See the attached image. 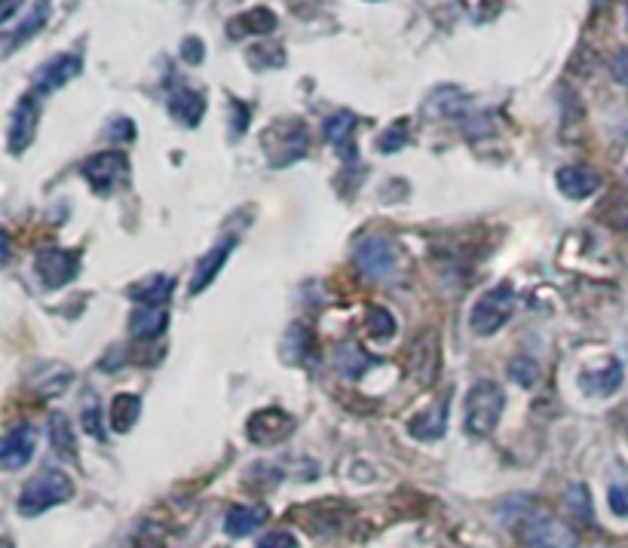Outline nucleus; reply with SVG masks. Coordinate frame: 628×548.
Here are the masks:
<instances>
[{"mask_svg": "<svg viewBox=\"0 0 628 548\" xmlns=\"http://www.w3.org/2000/svg\"><path fill=\"white\" fill-rule=\"evenodd\" d=\"M619 386H622V365H619L616 359L607 362L601 371H589V374L583 377V389H586L589 395H598V398L613 395Z\"/></svg>", "mask_w": 628, "mask_h": 548, "instance_id": "23", "label": "nucleus"}, {"mask_svg": "<svg viewBox=\"0 0 628 548\" xmlns=\"http://www.w3.org/2000/svg\"><path fill=\"white\" fill-rule=\"evenodd\" d=\"M80 68H83V62H80L77 53H62V56H56V59H50V62H43V65L34 71V89H37L40 95L56 92V89H62L65 83H71V80L80 74Z\"/></svg>", "mask_w": 628, "mask_h": 548, "instance_id": "11", "label": "nucleus"}, {"mask_svg": "<svg viewBox=\"0 0 628 548\" xmlns=\"http://www.w3.org/2000/svg\"><path fill=\"white\" fill-rule=\"evenodd\" d=\"M4 548H13V545H10V539H7V542H4Z\"/></svg>", "mask_w": 628, "mask_h": 548, "instance_id": "41", "label": "nucleus"}, {"mask_svg": "<svg viewBox=\"0 0 628 548\" xmlns=\"http://www.w3.org/2000/svg\"><path fill=\"white\" fill-rule=\"evenodd\" d=\"M233 245H236V236H224L221 242H215L209 252L197 261V267H193V279H190V294L206 291L218 279L221 267L227 264V258L233 252Z\"/></svg>", "mask_w": 628, "mask_h": 548, "instance_id": "12", "label": "nucleus"}, {"mask_svg": "<svg viewBox=\"0 0 628 548\" xmlns=\"http://www.w3.org/2000/svg\"><path fill=\"white\" fill-rule=\"evenodd\" d=\"M273 28H276V16H273L267 7H255V10H249V13H243V16H236V19L227 25V31H230L233 40H239V37H264V34H270Z\"/></svg>", "mask_w": 628, "mask_h": 548, "instance_id": "20", "label": "nucleus"}, {"mask_svg": "<svg viewBox=\"0 0 628 548\" xmlns=\"http://www.w3.org/2000/svg\"><path fill=\"white\" fill-rule=\"evenodd\" d=\"M37 120H40V111L34 98H19V105L10 117V154L28 151L37 132Z\"/></svg>", "mask_w": 628, "mask_h": 548, "instance_id": "13", "label": "nucleus"}, {"mask_svg": "<svg viewBox=\"0 0 628 548\" xmlns=\"http://www.w3.org/2000/svg\"><path fill=\"white\" fill-rule=\"evenodd\" d=\"M50 444L53 451L62 457V460H74L77 457V441H74V429H71V420L65 414H50Z\"/></svg>", "mask_w": 628, "mask_h": 548, "instance_id": "24", "label": "nucleus"}, {"mask_svg": "<svg viewBox=\"0 0 628 548\" xmlns=\"http://www.w3.org/2000/svg\"><path fill=\"white\" fill-rule=\"evenodd\" d=\"M230 114H233V120H230V135L239 138V135L246 132L249 120H252V111H249V105L239 102V98H230Z\"/></svg>", "mask_w": 628, "mask_h": 548, "instance_id": "32", "label": "nucleus"}, {"mask_svg": "<svg viewBox=\"0 0 628 548\" xmlns=\"http://www.w3.org/2000/svg\"><path fill=\"white\" fill-rule=\"evenodd\" d=\"M610 512L616 518H628V481L610 487Z\"/></svg>", "mask_w": 628, "mask_h": 548, "instance_id": "33", "label": "nucleus"}, {"mask_svg": "<svg viewBox=\"0 0 628 548\" xmlns=\"http://www.w3.org/2000/svg\"><path fill=\"white\" fill-rule=\"evenodd\" d=\"M518 536L534 548H576L579 542L570 524L537 509H527L524 515H518Z\"/></svg>", "mask_w": 628, "mask_h": 548, "instance_id": "3", "label": "nucleus"}, {"mask_svg": "<svg viewBox=\"0 0 628 548\" xmlns=\"http://www.w3.org/2000/svg\"><path fill=\"white\" fill-rule=\"evenodd\" d=\"M270 509L267 506H233L224 518V530L236 539L252 536L261 524H267Z\"/></svg>", "mask_w": 628, "mask_h": 548, "instance_id": "18", "label": "nucleus"}, {"mask_svg": "<svg viewBox=\"0 0 628 548\" xmlns=\"http://www.w3.org/2000/svg\"><path fill=\"white\" fill-rule=\"evenodd\" d=\"M567 509L579 518V521H586V524H595V512H592V493L589 487L583 484H573L567 490Z\"/></svg>", "mask_w": 628, "mask_h": 548, "instance_id": "28", "label": "nucleus"}, {"mask_svg": "<svg viewBox=\"0 0 628 548\" xmlns=\"http://www.w3.org/2000/svg\"><path fill=\"white\" fill-rule=\"evenodd\" d=\"M22 4H25V0H0V22H10L19 13Z\"/></svg>", "mask_w": 628, "mask_h": 548, "instance_id": "40", "label": "nucleus"}, {"mask_svg": "<svg viewBox=\"0 0 628 548\" xmlns=\"http://www.w3.org/2000/svg\"><path fill=\"white\" fill-rule=\"evenodd\" d=\"M506 408V395L494 380H478L469 392H466V408H463V426L469 435L485 438L500 426Z\"/></svg>", "mask_w": 628, "mask_h": 548, "instance_id": "1", "label": "nucleus"}, {"mask_svg": "<svg viewBox=\"0 0 628 548\" xmlns=\"http://www.w3.org/2000/svg\"><path fill=\"white\" fill-rule=\"evenodd\" d=\"M172 291H175V279L160 273V276H151V279H141L126 294L132 297V301H138L141 307H166Z\"/></svg>", "mask_w": 628, "mask_h": 548, "instance_id": "17", "label": "nucleus"}, {"mask_svg": "<svg viewBox=\"0 0 628 548\" xmlns=\"http://www.w3.org/2000/svg\"><path fill=\"white\" fill-rule=\"evenodd\" d=\"M34 444H37V432L31 423H16L13 429H7L4 441H0V463H4L7 472L25 469V463H31L34 457Z\"/></svg>", "mask_w": 628, "mask_h": 548, "instance_id": "10", "label": "nucleus"}, {"mask_svg": "<svg viewBox=\"0 0 628 548\" xmlns=\"http://www.w3.org/2000/svg\"><path fill=\"white\" fill-rule=\"evenodd\" d=\"M246 432H249V441H255V444H264V447L279 444L295 432V417L279 411V408H264V411L252 414Z\"/></svg>", "mask_w": 628, "mask_h": 548, "instance_id": "9", "label": "nucleus"}, {"mask_svg": "<svg viewBox=\"0 0 628 548\" xmlns=\"http://www.w3.org/2000/svg\"><path fill=\"white\" fill-rule=\"evenodd\" d=\"M34 270L46 288L56 291V288H65L80 273V258H77V252H68V248L43 245L34 258Z\"/></svg>", "mask_w": 628, "mask_h": 548, "instance_id": "7", "label": "nucleus"}, {"mask_svg": "<svg viewBox=\"0 0 628 548\" xmlns=\"http://www.w3.org/2000/svg\"><path fill=\"white\" fill-rule=\"evenodd\" d=\"M512 313H515V291L512 285L503 282L478 297V304L469 313V328L478 337H491L512 319Z\"/></svg>", "mask_w": 628, "mask_h": 548, "instance_id": "4", "label": "nucleus"}, {"mask_svg": "<svg viewBox=\"0 0 628 548\" xmlns=\"http://www.w3.org/2000/svg\"><path fill=\"white\" fill-rule=\"evenodd\" d=\"M445 429H448V402H436L432 408L411 417V423H408V432L417 441H436L445 435Z\"/></svg>", "mask_w": 628, "mask_h": 548, "instance_id": "16", "label": "nucleus"}, {"mask_svg": "<svg viewBox=\"0 0 628 548\" xmlns=\"http://www.w3.org/2000/svg\"><path fill=\"white\" fill-rule=\"evenodd\" d=\"M353 126H356V117L350 111H341L325 123V138L344 151V144H350V138H353Z\"/></svg>", "mask_w": 628, "mask_h": 548, "instance_id": "27", "label": "nucleus"}, {"mask_svg": "<svg viewBox=\"0 0 628 548\" xmlns=\"http://www.w3.org/2000/svg\"><path fill=\"white\" fill-rule=\"evenodd\" d=\"M267 154L273 166H288L304 157L307 151V129L301 120H282L273 129H267Z\"/></svg>", "mask_w": 628, "mask_h": 548, "instance_id": "6", "label": "nucleus"}, {"mask_svg": "<svg viewBox=\"0 0 628 548\" xmlns=\"http://www.w3.org/2000/svg\"><path fill=\"white\" fill-rule=\"evenodd\" d=\"M138 414H141V398L129 395V392H120L114 398V405H111V426H114V432H129L135 426Z\"/></svg>", "mask_w": 628, "mask_h": 548, "instance_id": "25", "label": "nucleus"}, {"mask_svg": "<svg viewBox=\"0 0 628 548\" xmlns=\"http://www.w3.org/2000/svg\"><path fill=\"white\" fill-rule=\"evenodd\" d=\"M83 429L89 435H99L105 438V429H102V411L99 405H92V398H89V405H83Z\"/></svg>", "mask_w": 628, "mask_h": 548, "instance_id": "36", "label": "nucleus"}, {"mask_svg": "<svg viewBox=\"0 0 628 548\" xmlns=\"http://www.w3.org/2000/svg\"><path fill=\"white\" fill-rule=\"evenodd\" d=\"M258 548H298V539H295V533H288V530H273V533H267L258 542Z\"/></svg>", "mask_w": 628, "mask_h": 548, "instance_id": "37", "label": "nucleus"}, {"mask_svg": "<svg viewBox=\"0 0 628 548\" xmlns=\"http://www.w3.org/2000/svg\"><path fill=\"white\" fill-rule=\"evenodd\" d=\"M365 325H368V334L377 337V340H386V337L396 334V316L390 310H383V307H371Z\"/></svg>", "mask_w": 628, "mask_h": 548, "instance_id": "29", "label": "nucleus"}, {"mask_svg": "<svg viewBox=\"0 0 628 548\" xmlns=\"http://www.w3.org/2000/svg\"><path fill=\"white\" fill-rule=\"evenodd\" d=\"M371 359L368 353H362V346L356 340H344L341 346H337V353H334V368L341 377L347 380H359L365 371H368Z\"/></svg>", "mask_w": 628, "mask_h": 548, "instance_id": "21", "label": "nucleus"}, {"mask_svg": "<svg viewBox=\"0 0 628 548\" xmlns=\"http://www.w3.org/2000/svg\"><path fill=\"white\" fill-rule=\"evenodd\" d=\"M129 175V160L117 151H108V154H92L86 163H83V178L89 181V187L95 193H114Z\"/></svg>", "mask_w": 628, "mask_h": 548, "instance_id": "8", "label": "nucleus"}, {"mask_svg": "<svg viewBox=\"0 0 628 548\" xmlns=\"http://www.w3.org/2000/svg\"><path fill=\"white\" fill-rule=\"evenodd\" d=\"M203 56H206V43H203L200 37H187V40L181 43V59H184L187 65H200Z\"/></svg>", "mask_w": 628, "mask_h": 548, "instance_id": "35", "label": "nucleus"}, {"mask_svg": "<svg viewBox=\"0 0 628 548\" xmlns=\"http://www.w3.org/2000/svg\"><path fill=\"white\" fill-rule=\"evenodd\" d=\"M169 114L187 126V129H197L203 123V114H206V98L203 92L190 89V86H178L172 95H169Z\"/></svg>", "mask_w": 628, "mask_h": 548, "instance_id": "14", "label": "nucleus"}, {"mask_svg": "<svg viewBox=\"0 0 628 548\" xmlns=\"http://www.w3.org/2000/svg\"><path fill=\"white\" fill-rule=\"evenodd\" d=\"M166 325H169L166 307H138L129 316V334L135 340H154L166 331Z\"/></svg>", "mask_w": 628, "mask_h": 548, "instance_id": "19", "label": "nucleus"}, {"mask_svg": "<svg viewBox=\"0 0 628 548\" xmlns=\"http://www.w3.org/2000/svg\"><path fill=\"white\" fill-rule=\"evenodd\" d=\"M598 187H601L598 172H592L586 166H564L558 172V190L567 199H589V196L598 193Z\"/></svg>", "mask_w": 628, "mask_h": 548, "instance_id": "15", "label": "nucleus"}, {"mask_svg": "<svg viewBox=\"0 0 628 548\" xmlns=\"http://www.w3.org/2000/svg\"><path fill=\"white\" fill-rule=\"evenodd\" d=\"M509 374L512 380H518L521 386H534L537 377H540V365L534 359H527V356H518L512 365H509Z\"/></svg>", "mask_w": 628, "mask_h": 548, "instance_id": "30", "label": "nucleus"}, {"mask_svg": "<svg viewBox=\"0 0 628 548\" xmlns=\"http://www.w3.org/2000/svg\"><path fill=\"white\" fill-rule=\"evenodd\" d=\"M408 123L405 120H399L396 126H390V129H386L380 138H377V147H380V151L383 154H390V151H399V147H405V141H408Z\"/></svg>", "mask_w": 628, "mask_h": 548, "instance_id": "31", "label": "nucleus"}, {"mask_svg": "<svg viewBox=\"0 0 628 548\" xmlns=\"http://www.w3.org/2000/svg\"><path fill=\"white\" fill-rule=\"evenodd\" d=\"M74 496V481L62 472V469H43L40 475H34L22 496H19V512L25 518H34L53 506H62Z\"/></svg>", "mask_w": 628, "mask_h": 548, "instance_id": "2", "label": "nucleus"}, {"mask_svg": "<svg viewBox=\"0 0 628 548\" xmlns=\"http://www.w3.org/2000/svg\"><path fill=\"white\" fill-rule=\"evenodd\" d=\"M353 258H356V267L365 279L383 282V279H390L396 273V248L386 236H377V233L362 236Z\"/></svg>", "mask_w": 628, "mask_h": 548, "instance_id": "5", "label": "nucleus"}, {"mask_svg": "<svg viewBox=\"0 0 628 548\" xmlns=\"http://www.w3.org/2000/svg\"><path fill=\"white\" fill-rule=\"evenodd\" d=\"M129 548H163V530L144 524V527L135 533V539H132Z\"/></svg>", "mask_w": 628, "mask_h": 548, "instance_id": "34", "label": "nucleus"}, {"mask_svg": "<svg viewBox=\"0 0 628 548\" xmlns=\"http://www.w3.org/2000/svg\"><path fill=\"white\" fill-rule=\"evenodd\" d=\"M108 135H111L114 141H132V138H135V123L117 117V120L111 123V132H108Z\"/></svg>", "mask_w": 628, "mask_h": 548, "instance_id": "39", "label": "nucleus"}, {"mask_svg": "<svg viewBox=\"0 0 628 548\" xmlns=\"http://www.w3.org/2000/svg\"><path fill=\"white\" fill-rule=\"evenodd\" d=\"M436 105H442V108H439V111H432L429 117L454 120V117L466 114L469 98H466V92H463V89H457V86H442V89L432 92V95H429V102H426V108H436Z\"/></svg>", "mask_w": 628, "mask_h": 548, "instance_id": "22", "label": "nucleus"}, {"mask_svg": "<svg viewBox=\"0 0 628 548\" xmlns=\"http://www.w3.org/2000/svg\"><path fill=\"white\" fill-rule=\"evenodd\" d=\"M610 71H613V77L628 89V49H619V53L610 59Z\"/></svg>", "mask_w": 628, "mask_h": 548, "instance_id": "38", "label": "nucleus"}, {"mask_svg": "<svg viewBox=\"0 0 628 548\" xmlns=\"http://www.w3.org/2000/svg\"><path fill=\"white\" fill-rule=\"evenodd\" d=\"M46 7H50V0H37V4H34V10H31V16L13 31V37L7 40V53H13V49L19 46V43H25L28 37H34L40 28H43V22H46V13H50V10H46Z\"/></svg>", "mask_w": 628, "mask_h": 548, "instance_id": "26", "label": "nucleus"}]
</instances>
